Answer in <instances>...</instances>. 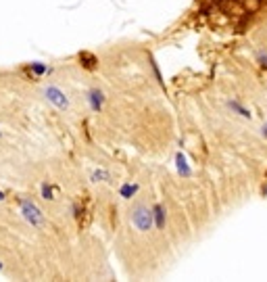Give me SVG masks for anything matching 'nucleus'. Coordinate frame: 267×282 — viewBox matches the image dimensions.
<instances>
[{
	"label": "nucleus",
	"mask_w": 267,
	"mask_h": 282,
	"mask_svg": "<svg viewBox=\"0 0 267 282\" xmlns=\"http://www.w3.org/2000/svg\"><path fill=\"white\" fill-rule=\"evenodd\" d=\"M21 76H25V78H27V82H36V76H34V74H30L27 69H21Z\"/></svg>",
	"instance_id": "20e7f679"
},
{
	"label": "nucleus",
	"mask_w": 267,
	"mask_h": 282,
	"mask_svg": "<svg viewBox=\"0 0 267 282\" xmlns=\"http://www.w3.org/2000/svg\"><path fill=\"white\" fill-rule=\"evenodd\" d=\"M150 222H152V214L144 207V205H136L134 214H132V224L140 232H146L150 228Z\"/></svg>",
	"instance_id": "f257e3e1"
},
{
	"label": "nucleus",
	"mask_w": 267,
	"mask_h": 282,
	"mask_svg": "<svg viewBox=\"0 0 267 282\" xmlns=\"http://www.w3.org/2000/svg\"><path fill=\"white\" fill-rule=\"evenodd\" d=\"M244 5H246V11H248V13H255V11L259 9V0H246Z\"/></svg>",
	"instance_id": "7ed1b4c3"
},
{
	"label": "nucleus",
	"mask_w": 267,
	"mask_h": 282,
	"mask_svg": "<svg viewBox=\"0 0 267 282\" xmlns=\"http://www.w3.org/2000/svg\"><path fill=\"white\" fill-rule=\"evenodd\" d=\"M79 63H81L83 69H88V72H94V69H98V59H96V54L90 52V50L79 52Z\"/></svg>",
	"instance_id": "f03ea898"
}]
</instances>
